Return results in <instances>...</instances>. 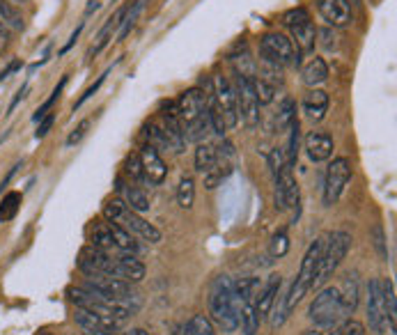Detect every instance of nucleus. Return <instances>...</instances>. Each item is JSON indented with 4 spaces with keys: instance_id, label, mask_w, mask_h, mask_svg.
Wrapping results in <instances>:
<instances>
[{
    "instance_id": "f257e3e1",
    "label": "nucleus",
    "mask_w": 397,
    "mask_h": 335,
    "mask_svg": "<svg viewBox=\"0 0 397 335\" xmlns=\"http://www.w3.org/2000/svg\"><path fill=\"white\" fill-rule=\"evenodd\" d=\"M209 315L212 322L223 329V333H232L239 329L241 298L237 294L234 280L228 276H219L209 289Z\"/></svg>"
},
{
    "instance_id": "f03ea898",
    "label": "nucleus",
    "mask_w": 397,
    "mask_h": 335,
    "mask_svg": "<svg viewBox=\"0 0 397 335\" xmlns=\"http://www.w3.org/2000/svg\"><path fill=\"white\" fill-rule=\"evenodd\" d=\"M101 211H104L106 220L122 225L127 232L136 234V237H140L142 241H147V244H161V239H163L161 230H158L156 225H151L149 220L142 218L140 213L129 209L120 198H111V200H106L104 207H101Z\"/></svg>"
},
{
    "instance_id": "7ed1b4c3",
    "label": "nucleus",
    "mask_w": 397,
    "mask_h": 335,
    "mask_svg": "<svg viewBox=\"0 0 397 335\" xmlns=\"http://www.w3.org/2000/svg\"><path fill=\"white\" fill-rule=\"evenodd\" d=\"M67 296L69 301L81 310H88L92 315H99V317H111V319H118V322H124L133 315V308H129L124 303H118V301H111V298L97 294L88 287H69L67 289Z\"/></svg>"
},
{
    "instance_id": "20e7f679",
    "label": "nucleus",
    "mask_w": 397,
    "mask_h": 335,
    "mask_svg": "<svg viewBox=\"0 0 397 335\" xmlns=\"http://www.w3.org/2000/svg\"><path fill=\"white\" fill-rule=\"evenodd\" d=\"M351 248V234L344 230H335L331 232L326 239H324L322 246V258H320V269H317L315 283L313 287H322L324 283H329L333 274L338 271V267L342 265V260L347 258Z\"/></svg>"
},
{
    "instance_id": "39448f33",
    "label": "nucleus",
    "mask_w": 397,
    "mask_h": 335,
    "mask_svg": "<svg viewBox=\"0 0 397 335\" xmlns=\"http://www.w3.org/2000/svg\"><path fill=\"white\" fill-rule=\"evenodd\" d=\"M322 246H324V237L315 239L313 244L308 246L306 255L301 260V269L297 278H294L290 291L285 296V303H287V310H294V305H299L303 301V296L313 289V283H315V276H317V269H320V258H322Z\"/></svg>"
},
{
    "instance_id": "423d86ee",
    "label": "nucleus",
    "mask_w": 397,
    "mask_h": 335,
    "mask_svg": "<svg viewBox=\"0 0 397 335\" xmlns=\"http://www.w3.org/2000/svg\"><path fill=\"white\" fill-rule=\"evenodd\" d=\"M308 317L313 319L320 329H331V326L340 324L342 319H347L340 303V291H338L335 285L324 287L320 294L315 296V301L310 303Z\"/></svg>"
},
{
    "instance_id": "0eeeda50",
    "label": "nucleus",
    "mask_w": 397,
    "mask_h": 335,
    "mask_svg": "<svg viewBox=\"0 0 397 335\" xmlns=\"http://www.w3.org/2000/svg\"><path fill=\"white\" fill-rule=\"evenodd\" d=\"M283 23L290 28L292 41L301 55H308V53L315 51L317 28H315V21L310 19V12L306 10V7H294V10L285 12Z\"/></svg>"
},
{
    "instance_id": "6e6552de",
    "label": "nucleus",
    "mask_w": 397,
    "mask_h": 335,
    "mask_svg": "<svg viewBox=\"0 0 397 335\" xmlns=\"http://www.w3.org/2000/svg\"><path fill=\"white\" fill-rule=\"evenodd\" d=\"M97 294L111 298V301H118V303H124L129 308L138 310L140 308V298H138V291L131 287V283H124L120 278H111V276H92L88 278V283L83 285Z\"/></svg>"
},
{
    "instance_id": "1a4fd4ad",
    "label": "nucleus",
    "mask_w": 397,
    "mask_h": 335,
    "mask_svg": "<svg viewBox=\"0 0 397 335\" xmlns=\"http://www.w3.org/2000/svg\"><path fill=\"white\" fill-rule=\"evenodd\" d=\"M259 55L264 60H271L276 65L285 67H301V53L297 51L294 41L290 37H285L283 32H266L262 39H259Z\"/></svg>"
},
{
    "instance_id": "9d476101",
    "label": "nucleus",
    "mask_w": 397,
    "mask_h": 335,
    "mask_svg": "<svg viewBox=\"0 0 397 335\" xmlns=\"http://www.w3.org/2000/svg\"><path fill=\"white\" fill-rule=\"evenodd\" d=\"M237 294L241 298V315H239V326L243 335H255L259 329L257 319V296H259V278H246V280L234 283Z\"/></svg>"
},
{
    "instance_id": "9b49d317",
    "label": "nucleus",
    "mask_w": 397,
    "mask_h": 335,
    "mask_svg": "<svg viewBox=\"0 0 397 335\" xmlns=\"http://www.w3.org/2000/svg\"><path fill=\"white\" fill-rule=\"evenodd\" d=\"M209 104L223 115L225 129H234L239 124V108H237V95L232 83L225 76H214V90L209 95Z\"/></svg>"
},
{
    "instance_id": "f8f14e48",
    "label": "nucleus",
    "mask_w": 397,
    "mask_h": 335,
    "mask_svg": "<svg viewBox=\"0 0 397 335\" xmlns=\"http://www.w3.org/2000/svg\"><path fill=\"white\" fill-rule=\"evenodd\" d=\"M234 95H237V108H239L241 122L248 129H257L259 126V99L255 92V81L246 76L234 74Z\"/></svg>"
},
{
    "instance_id": "ddd939ff",
    "label": "nucleus",
    "mask_w": 397,
    "mask_h": 335,
    "mask_svg": "<svg viewBox=\"0 0 397 335\" xmlns=\"http://www.w3.org/2000/svg\"><path fill=\"white\" fill-rule=\"evenodd\" d=\"M349 180H351V161L347 156H338V159L331 161L326 177H324V204L333 207L340 200Z\"/></svg>"
},
{
    "instance_id": "4468645a",
    "label": "nucleus",
    "mask_w": 397,
    "mask_h": 335,
    "mask_svg": "<svg viewBox=\"0 0 397 335\" xmlns=\"http://www.w3.org/2000/svg\"><path fill=\"white\" fill-rule=\"evenodd\" d=\"M367 322L370 329L379 335L395 333L388 324L386 315V301H384V287H381V278H370L367 283Z\"/></svg>"
},
{
    "instance_id": "2eb2a0df",
    "label": "nucleus",
    "mask_w": 397,
    "mask_h": 335,
    "mask_svg": "<svg viewBox=\"0 0 397 335\" xmlns=\"http://www.w3.org/2000/svg\"><path fill=\"white\" fill-rule=\"evenodd\" d=\"M273 184H276L273 202H276V209L278 211H290V209H294V207H299L301 191H299V184H297V180H294L290 166L280 170L278 177L273 180Z\"/></svg>"
},
{
    "instance_id": "dca6fc26",
    "label": "nucleus",
    "mask_w": 397,
    "mask_h": 335,
    "mask_svg": "<svg viewBox=\"0 0 397 335\" xmlns=\"http://www.w3.org/2000/svg\"><path fill=\"white\" fill-rule=\"evenodd\" d=\"M158 126L168 140V149H172L175 154H182L186 149V138H184V129H182V119L177 117V106L168 104V111H161V115L156 117Z\"/></svg>"
},
{
    "instance_id": "f3484780",
    "label": "nucleus",
    "mask_w": 397,
    "mask_h": 335,
    "mask_svg": "<svg viewBox=\"0 0 397 335\" xmlns=\"http://www.w3.org/2000/svg\"><path fill=\"white\" fill-rule=\"evenodd\" d=\"M175 106H177V117L182 119V122H191V119H196L207 111L209 92L202 88H189L177 97Z\"/></svg>"
},
{
    "instance_id": "a211bd4d",
    "label": "nucleus",
    "mask_w": 397,
    "mask_h": 335,
    "mask_svg": "<svg viewBox=\"0 0 397 335\" xmlns=\"http://www.w3.org/2000/svg\"><path fill=\"white\" fill-rule=\"evenodd\" d=\"M76 265L88 278H92V276H111L113 255L106 253V251H99V248H95V246H85V248H81V253H78Z\"/></svg>"
},
{
    "instance_id": "6ab92c4d",
    "label": "nucleus",
    "mask_w": 397,
    "mask_h": 335,
    "mask_svg": "<svg viewBox=\"0 0 397 335\" xmlns=\"http://www.w3.org/2000/svg\"><path fill=\"white\" fill-rule=\"evenodd\" d=\"M147 269L145 265L136 258V255H124L120 251V255H113V269H111V278H120L124 283H140L145 278Z\"/></svg>"
},
{
    "instance_id": "aec40b11",
    "label": "nucleus",
    "mask_w": 397,
    "mask_h": 335,
    "mask_svg": "<svg viewBox=\"0 0 397 335\" xmlns=\"http://www.w3.org/2000/svg\"><path fill=\"white\" fill-rule=\"evenodd\" d=\"M138 156H140V163H142V173H145V180L149 184H154V186L163 184L165 177H168V166H165L161 152H156V149L151 147V145H142Z\"/></svg>"
},
{
    "instance_id": "412c9836",
    "label": "nucleus",
    "mask_w": 397,
    "mask_h": 335,
    "mask_svg": "<svg viewBox=\"0 0 397 335\" xmlns=\"http://www.w3.org/2000/svg\"><path fill=\"white\" fill-rule=\"evenodd\" d=\"M131 0H129L127 5H122L118 12L111 14V17L106 19V23L99 28V32L95 35V44L90 46V51H88V58H95V55H99L101 51L106 48L108 41L113 39V32L115 30H120V26H122V21H124V17L129 14V10H131Z\"/></svg>"
},
{
    "instance_id": "4be33fe9",
    "label": "nucleus",
    "mask_w": 397,
    "mask_h": 335,
    "mask_svg": "<svg viewBox=\"0 0 397 335\" xmlns=\"http://www.w3.org/2000/svg\"><path fill=\"white\" fill-rule=\"evenodd\" d=\"M317 12L333 28H347L351 23V5L349 0H315Z\"/></svg>"
},
{
    "instance_id": "5701e85b",
    "label": "nucleus",
    "mask_w": 397,
    "mask_h": 335,
    "mask_svg": "<svg viewBox=\"0 0 397 335\" xmlns=\"http://www.w3.org/2000/svg\"><path fill=\"white\" fill-rule=\"evenodd\" d=\"M303 147H306L308 159L315 161V163L329 161L331 156H333V149H335L331 133H329V131H322V129L310 131V133L306 135V142H303Z\"/></svg>"
},
{
    "instance_id": "b1692460",
    "label": "nucleus",
    "mask_w": 397,
    "mask_h": 335,
    "mask_svg": "<svg viewBox=\"0 0 397 335\" xmlns=\"http://www.w3.org/2000/svg\"><path fill=\"white\" fill-rule=\"evenodd\" d=\"M301 108L306 113V117L310 122H322L326 117V111H329V95L324 90H308L306 97L301 102Z\"/></svg>"
},
{
    "instance_id": "393cba45",
    "label": "nucleus",
    "mask_w": 397,
    "mask_h": 335,
    "mask_svg": "<svg viewBox=\"0 0 397 335\" xmlns=\"http://www.w3.org/2000/svg\"><path fill=\"white\" fill-rule=\"evenodd\" d=\"M76 324L81 326L83 331H106V333H120L122 329V322L118 319H111V317H99V315H92L88 310H81L76 308Z\"/></svg>"
},
{
    "instance_id": "a878e982",
    "label": "nucleus",
    "mask_w": 397,
    "mask_h": 335,
    "mask_svg": "<svg viewBox=\"0 0 397 335\" xmlns=\"http://www.w3.org/2000/svg\"><path fill=\"white\" fill-rule=\"evenodd\" d=\"M280 285H283V278L278 274H273V276H269V280H266L264 287L259 289V296H257V319L259 322H262L264 317H269V310H271L273 301H276Z\"/></svg>"
},
{
    "instance_id": "bb28decb",
    "label": "nucleus",
    "mask_w": 397,
    "mask_h": 335,
    "mask_svg": "<svg viewBox=\"0 0 397 335\" xmlns=\"http://www.w3.org/2000/svg\"><path fill=\"white\" fill-rule=\"evenodd\" d=\"M118 193H120V200L124 202L129 209L136 211V213H145L149 211V200L147 195L142 193L138 186H131V184H124L122 180H118Z\"/></svg>"
},
{
    "instance_id": "cd10ccee",
    "label": "nucleus",
    "mask_w": 397,
    "mask_h": 335,
    "mask_svg": "<svg viewBox=\"0 0 397 335\" xmlns=\"http://www.w3.org/2000/svg\"><path fill=\"white\" fill-rule=\"evenodd\" d=\"M338 291H340V303H342V310H344V315H353L358 308V298H360V287H358V278L356 274H349V276H344V280L342 285L338 287Z\"/></svg>"
},
{
    "instance_id": "c85d7f7f",
    "label": "nucleus",
    "mask_w": 397,
    "mask_h": 335,
    "mask_svg": "<svg viewBox=\"0 0 397 335\" xmlns=\"http://www.w3.org/2000/svg\"><path fill=\"white\" fill-rule=\"evenodd\" d=\"M301 78H303V83H306L310 90L317 88V85H322V83H326L329 81V65H326V60H324V58H313L306 67L301 69Z\"/></svg>"
},
{
    "instance_id": "c756f323",
    "label": "nucleus",
    "mask_w": 397,
    "mask_h": 335,
    "mask_svg": "<svg viewBox=\"0 0 397 335\" xmlns=\"http://www.w3.org/2000/svg\"><path fill=\"white\" fill-rule=\"evenodd\" d=\"M0 26L10 32H24V28H26L21 12L10 3V0H0Z\"/></svg>"
},
{
    "instance_id": "7c9ffc66",
    "label": "nucleus",
    "mask_w": 397,
    "mask_h": 335,
    "mask_svg": "<svg viewBox=\"0 0 397 335\" xmlns=\"http://www.w3.org/2000/svg\"><path fill=\"white\" fill-rule=\"evenodd\" d=\"M90 246H95V248H99V251H106V253L118 251L113 232H111V223H108V220L106 223H95L92 234H90Z\"/></svg>"
},
{
    "instance_id": "2f4dec72",
    "label": "nucleus",
    "mask_w": 397,
    "mask_h": 335,
    "mask_svg": "<svg viewBox=\"0 0 397 335\" xmlns=\"http://www.w3.org/2000/svg\"><path fill=\"white\" fill-rule=\"evenodd\" d=\"M182 129H184V138H186V145L189 142H202L207 138L209 133V117H207V111L198 115L196 119H191V122H182Z\"/></svg>"
},
{
    "instance_id": "473e14b6",
    "label": "nucleus",
    "mask_w": 397,
    "mask_h": 335,
    "mask_svg": "<svg viewBox=\"0 0 397 335\" xmlns=\"http://www.w3.org/2000/svg\"><path fill=\"white\" fill-rule=\"evenodd\" d=\"M230 62H232V67H234V74L246 76V78H252V81H255L257 67H255V60L250 58V53L246 51V48H243L241 53H232V55H230Z\"/></svg>"
},
{
    "instance_id": "72a5a7b5",
    "label": "nucleus",
    "mask_w": 397,
    "mask_h": 335,
    "mask_svg": "<svg viewBox=\"0 0 397 335\" xmlns=\"http://www.w3.org/2000/svg\"><path fill=\"white\" fill-rule=\"evenodd\" d=\"M259 81H264V83H269L273 85V88H278V85H283V67L276 65V62H271V60H264V58H259Z\"/></svg>"
},
{
    "instance_id": "f704fd0d",
    "label": "nucleus",
    "mask_w": 397,
    "mask_h": 335,
    "mask_svg": "<svg viewBox=\"0 0 397 335\" xmlns=\"http://www.w3.org/2000/svg\"><path fill=\"white\" fill-rule=\"evenodd\" d=\"M219 154H216V147L209 145V142H198L196 147V170L200 175H205L209 168L214 166Z\"/></svg>"
},
{
    "instance_id": "c9c22d12",
    "label": "nucleus",
    "mask_w": 397,
    "mask_h": 335,
    "mask_svg": "<svg viewBox=\"0 0 397 335\" xmlns=\"http://www.w3.org/2000/svg\"><path fill=\"white\" fill-rule=\"evenodd\" d=\"M142 135H145V145H151L156 149V152H161V149H168V140H165V135L161 131V126H158L156 117L149 119V122L142 126Z\"/></svg>"
},
{
    "instance_id": "e433bc0d",
    "label": "nucleus",
    "mask_w": 397,
    "mask_h": 335,
    "mask_svg": "<svg viewBox=\"0 0 397 335\" xmlns=\"http://www.w3.org/2000/svg\"><path fill=\"white\" fill-rule=\"evenodd\" d=\"M381 287H384V301H386V315H388V324L395 331L397 324V301H395V287L391 278H381Z\"/></svg>"
},
{
    "instance_id": "4c0bfd02",
    "label": "nucleus",
    "mask_w": 397,
    "mask_h": 335,
    "mask_svg": "<svg viewBox=\"0 0 397 335\" xmlns=\"http://www.w3.org/2000/svg\"><path fill=\"white\" fill-rule=\"evenodd\" d=\"M193 202H196V182H193V177H182L177 186V204L182 209H191Z\"/></svg>"
},
{
    "instance_id": "58836bf2",
    "label": "nucleus",
    "mask_w": 397,
    "mask_h": 335,
    "mask_svg": "<svg viewBox=\"0 0 397 335\" xmlns=\"http://www.w3.org/2000/svg\"><path fill=\"white\" fill-rule=\"evenodd\" d=\"M184 335H214L212 319H207L205 315H193L189 322L182 324Z\"/></svg>"
},
{
    "instance_id": "ea45409f",
    "label": "nucleus",
    "mask_w": 397,
    "mask_h": 335,
    "mask_svg": "<svg viewBox=\"0 0 397 335\" xmlns=\"http://www.w3.org/2000/svg\"><path fill=\"white\" fill-rule=\"evenodd\" d=\"M21 193L19 191H12V193H7L3 198V202H0V223H10V220L19 213V207H21Z\"/></svg>"
},
{
    "instance_id": "a19ab883",
    "label": "nucleus",
    "mask_w": 397,
    "mask_h": 335,
    "mask_svg": "<svg viewBox=\"0 0 397 335\" xmlns=\"http://www.w3.org/2000/svg\"><path fill=\"white\" fill-rule=\"evenodd\" d=\"M142 7H145V0H133L131 10H129V14H127V17H124V21H122V26H120L118 41H122V39H127V37H129V32L133 30L136 21H138V17H140Z\"/></svg>"
},
{
    "instance_id": "79ce46f5",
    "label": "nucleus",
    "mask_w": 397,
    "mask_h": 335,
    "mask_svg": "<svg viewBox=\"0 0 397 335\" xmlns=\"http://www.w3.org/2000/svg\"><path fill=\"white\" fill-rule=\"evenodd\" d=\"M269 315H271V329H280V326L287 322V317H290V310H287L285 296L280 294V291H278L276 301H273V305H271Z\"/></svg>"
},
{
    "instance_id": "37998d69",
    "label": "nucleus",
    "mask_w": 397,
    "mask_h": 335,
    "mask_svg": "<svg viewBox=\"0 0 397 335\" xmlns=\"http://www.w3.org/2000/svg\"><path fill=\"white\" fill-rule=\"evenodd\" d=\"M287 131H290V142H287V166H294L297 163V156H299V119H294V122L287 126Z\"/></svg>"
},
{
    "instance_id": "c03bdc74",
    "label": "nucleus",
    "mask_w": 397,
    "mask_h": 335,
    "mask_svg": "<svg viewBox=\"0 0 397 335\" xmlns=\"http://www.w3.org/2000/svg\"><path fill=\"white\" fill-rule=\"evenodd\" d=\"M294 119H297V106H294L292 99H285L283 104H280V108H278V117H276V122H278V129L280 131H285L287 126H290Z\"/></svg>"
},
{
    "instance_id": "a18cd8bd",
    "label": "nucleus",
    "mask_w": 397,
    "mask_h": 335,
    "mask_svg": "<svg viewBox=\"0 0 397 335\" xmlns=\"http://www.w3.org/2000/svg\"><path fill=\"white\" fill-rule=\"evenodd\" d=\"M64 85H67V76H62V81L60 83H57V88L53 90V92H50V97L46 99V102L44 104H41L39 106V108H37V113H35V115H33V119H35V122H39V119L41 117H46L48 115V111L50 108H53V104L57 102V99H60V95H62V90H64Z\"/></svg>"
},
{
    "instance_id": "49530a36",
    "label": "nucleus",
    "mask_w": 397,
    "mask_h": 335,
    "mask_svg": "<svg viewBox=\"0 0 397 335\" xmlns=\"http://www.w3.org/2000/svg\"><path fill=\"white\" fill-rule=\"evenodd\" d=\"M124 173L131 177V180H136V182H147L145 180V173H142V163H140L138 152L129 154L127 159H124Z\"/></svg>"
},
{
    "instance_id": "de8ad7c7",
    "label": "nucleus",
    "mask_w": 397,
    "mask_h": 335,
    "mask_svg": "<svg viewBox=\"0 0 397 335\" xmlns=\"http://www.w3.org/2000/svg\"><path fill=\"white\" fill-rule=\"evenodd\" d=\"M287 251H290V239H287V232L278 230L271 239V255H273V258H285Z\"/></svg>"
},
{
    "instance_id": "09e8293b",
    "label": "nucleus",
    "mask_w": 397,
    "mask_h": 335,
    "mask_svg": "<svg viewBox=\"0 0 397 335\" xmlns=\"http://www.w3.org/2000/svg\"><path fill=\"white\" fill-rule=\"evenodd\" d=\"M255 92H257V99H259V106H266L271 104L273 99H276V92L278 88H273V85L259 81V78H255Z\"/></svg>"
},
{
    "instance_id": "8fccbe9b",
    "label": "nucleus",
    "mask_w": 397,
    "mask_h": 335,
    "mask_svg": "<svg viewBox=\"0 0 397 335\" xmlns=\"http://www.w3.org/2000/svg\"><path fill=\"white\" fill-rule=\"evenodd\" d=\"M269 168H271V173H273V180L278 177V173L283 168H287V159H285V152L280 147L276 149H271L269 152Z\"/></svg>"
},
{
    "instance_id": "3c124183",
    "label": "nucleus",
    "mask_w": 397,
    "mask_h": 335,
    "mask_svg": "<svg viewBox=\"0 0 397 335\" xmlns=\"http://www.w3.org/2000/svg\"><path fill=\"white\" fill-rule=\"evenodd\" d=\"M331 335H365V326L356 322V319H347V322H342Z\"/></svg>"
},
{
    "instance_id": "603ef678",
    "label": "nucleus",
    "mask_w": 397,
    "mask_h": 335,
    "mask_svg": "<svg viewBox=\"0 0 397 335\" xmlns=\"http://www.w3.org/2000/svg\"><path fill=\"white\" fill-rule=\"evenodd\" d=\"M108 71H111V69H106V71H104V74H101V76L97 78V81H95V83H92V85H90V88H88V90H85V92H83V95H81V99H78V102L74 104V111H76V108H81V106H83L85 102H88V99H90V97H95V92H97V90L101 88V85H104V81H106V76H108Z\"/></svg>"
},
{
    "instance_id": "864d4df0",
    "label": "nucleus",
    "mask_w": 397,
    "mask_h": 335,
    "mask_svg": "<svg viewBox=\"0 0 397 335\" xmlns=\"http://www.w3.org/2000/svg\"><path fill=\"white\" fill-rule=\"evenodd\" d=\"M372 239H374V246H377V251H379V255H381V260L388 262V248H386L384 227H381V225H374V230H372Z\"/></svg>"
},
{
    "instance_id": "5fc2aeb1",
    "label": "nucleus",
    "mask_w": 397,
    "mask_h": 335,
    "mask_svg": "<svg viewBox=\"0 0 397 335\" xmlns=\"http://www.w3.org/2000/svg\"><path fill=\"white\" fill-rule=\"evenodd\" d=\"M88 129H90V119H83V122L78 124L76 129L69 133V138H67V142H64V145H67V147L78 145V142H81V140L85 138V133H88Z\"/></svg>"
},
{
    "instance_id": "6e6d98bb",
    "label": "nucleus",
    "mask_w": 397,
    "mask_h": 335,
    "mask_svg": "<svg viewBox=\"0 0 397 335\" xmlns=\"http://www.w3.org/2000/svg\"><path fill=\"white\" fill-rule=\"evenodd\" d=\"M53 122H55V115H50V113L46 117H41L39 119V129H37V133H35V138H37V140L44 138V135L50 131V126H53Z\"/></svg>"
},
{
    "instance_id": "4d7b16f0",
    "label": "nucleus",
    "mask_w": 397,
    "mask_h": 335,
    "mask_svg": "<svg viewBox=\"0 0 397 335\" xmlns=\"http://www.w3.org/2000/svg\"><path fill=\"white\" fill-rule=\"evenodd\" d=\"M10 37H12V32L0 26V51H7V46H10V41H12Z\"/></svg>"
},
{
    "instance_id": "13d9d810",
    "label": "nucleus",
    "mask_w": 397,
    "mask_h": 335,
    "mask_svg": "<svg viewBox=\"0 0 397 335\" xmlns=\"http://www.w3.org/2000/svg\"><path fill=\"white\" fill-rule=\"evenodd\" d=\"M17 69H21V62L19 60H14V62H10V65H7V69L3 71V74H0V81H5V78H10L14 71Z\"/></svg>"
},
{
    "instance_id": "bf43d9fd",
    "label": "nucleus",
    "mask_w": 397,
    "mask_h": 335,
    "mask_svg": "<svg viewBox=\"0 0 397 335\" xmlns=\"http://www.w3.org/2000/svg\"><path fill=\"white\" fill-rule=\"evenodd\" d=\"M83 26H85V23H78V28H76V30H74V32H71V37H69V41H67V46H64V48H62V53H67V51H69V48H71V46H74V41L78 39V35H81V30H83Z\"/></svg>"
},
{
    "instance_id": "052dcab7",
    "label": "nucleus",
    "mask_w": 397,
    "mask_h": 335,
    "mask_svg": "<svg viewBox=\"0 0 397 335\" xmlns=\"http://www.w3.org/2000/svg\"><path fill=\"white\" fill-rule=\"evenodd\" d=\"M26 92H28V85H24V88H21V90L17 92V97H14V102L10 104V113H12L14 108H17V104L21 102V99H24V97H26Z\"/></svg>"
},
{
    "instance_id": "680f3d73",
    "label": "nucleus",
    "mask_w": 397,
    "mask_h": 335,
    "mask_svg": "<svg viewBox=\"0 0 397 335\" xmlns=\"http://www.w3.org/2000/svg\"><path fill=\"white\" fill-rule=\"evenodd\" d=\"M118 335H151L145 329H129V331H120Z\"/></svg>"
},
{
    "instance_id": "e2e57ef3",
    "label": "nucleus",
    "mask_w": 397,
    "mask_h": 335,
    "mask_svg": "<svg viewBox=\"0 0 397 335\" xmlns=\"http://www.w3.org/2000/svg\"><path fill=\"white\" fill-rule=\"evenodd\" d=\"M97 10H99V3H97V0H90V5H88V14L97 12Z\"/></svg>"
},
{
    "instance_id": "0e129e2a",
    "label": "nucleus",
    "mask_w": 397,
    "mask_h": 335,
    "mask_svg": "<svg viewBox=\"0 0 397 335\" xmlns=\"http://www.w3.org/2000/svg\"><path fill=\"white\" fill-rule=\"evenodd\" d=\"M170 335H184V333H182V324H179V326H175V331H172Z\"/></svg>"
},
{
    "instance_id": "69168bd1",
    "label": "nucleus",
    "mask_w": 397,
    "mask_h": 335,
    "mask_svg": "<svg viewBox=\"0 0 397 335\" xmlns=\"http://www.w3.org/2000/svg\"><path fill=\"white\" fill-rule=\"evenodd\" d=\"M10 3H12V5H14V3H21V0H10Z\"/></svg>"
},
{
    "instance_id": "338daca9",
    "label": "nucleus",
    "mask_w": 397,
    "mask_h": 335,
    "mask_svg": "<svg viewBox=\"0 0 397 335\" xmlns=\"http://www.w3.org/2000/svg\"><path fill=\"white\" fill-rule=\"evenodd\" d=\"M39 335H53V333H39Z\"/></svg>"
}]
</instances>
